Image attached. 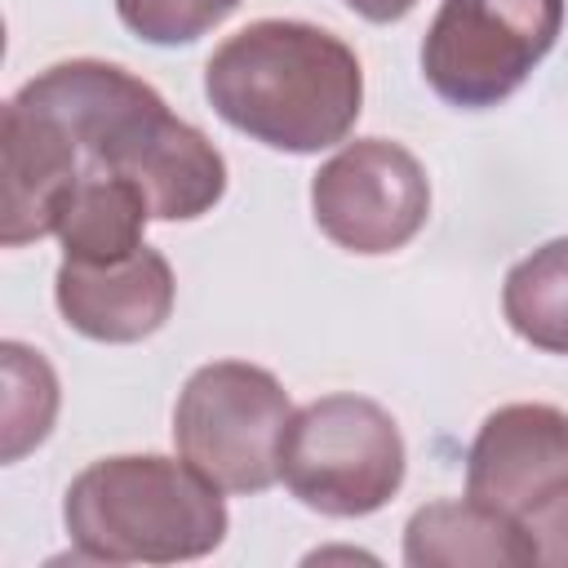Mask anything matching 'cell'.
<instances>
[{"instance_id": "6da1fadb", "label": "cell", "mask_w": 568, "mask_h": 568, "mask_svg": "<svg viewBox=\"0 0 568 568\" xmlns=\"http://www.w3.org/2000/svg\"><path fill=\"white\" fill-rule=\"evenodd\" d=\"M80 146L84 173H111L142 191L155 222L204 217L226 195L222 151L133 71L102 58L53 62L18 89Z\"/></svg>"}, {"instance_id": "7a4b0ae2", "label": "cell", "mask_w": 568, "mask_h": 568, "mask_svg": "<svg viewBox=\"0 0 568 568\" xmlns=\"http://www.w3.org/2000/svg\"><path fill=\"white\" fill-rule=\"evenodd\" d=\"M204 98L235 133L284 155H320L355 129L364 67L315 22L257 18L209 53Z\"/></svg>"}, {"instance_id": "3957f363", "label": "cell", "mask_w": 568, "mask_h": 568, "mask_svg": "<svg viewBox=\"0 0 568 568\" xmlns=\"http://www.w3.org/2000/svg\"><path fill=\"white\" fill-rule=\"evenodd\" d=\"M62 524L80 559L93 564H182L226 541L222 488L191 462L120 453L89 462L62 497Z\"/></svg>"}, {"instance_id": "277c9868", "label": "cell", "mask_w": 568, "mask_h": 568, "mask_svg": "<svg viewBox=\"0 0 568 568\" xmlns=\"http://www.w3.org/2000/svg\"><path fill=\"white\" fill-rule=\"evenodd\" d=\"M404 435L395 417L368 395H320L302 404L280 444L284 488L328 519H359L382 510L404 484Z\"/></svg>"}, {"instance_id": "5b68a950", "label": "cell", "mask_w": 568, "mask_h": 568, "mask_svg": "<svg viewBox=\"0 0 568 568\" xmlns=\"http://www.w3.org/2000/svg\"><path fill=\"white\" fill-rule=\"evenodd\" d=\"M293 422L280 377L248 359L200 364L173 404V444L222 493H266L280 479V444Z\"/></svg>"}, {"instance_id": "8992f818", "label": "cell", "mask_w": 568, "mask_h": 568, "mask_svg": "<svg viewBox=\"0 0 568 568\" xmlns=\"http://www.w3.org/2000/svg\"><path fill=\"white\" fill-rule=\"evenodd\" d=\"M564 31V0H444L426 40L422 75L457 111L506 102Z\"/></svg>"}, {"instance_id": "52a82bcc", "label": "cell", "mask_w": 568, "mask_h": 568, "mask_svg": "<svg viewBox=\"0 0 568 568\" xmlns=\"http://www.w3.org/2000/svg\"><path fill=\"white\" fill-rule=\"evenodd\" d=\"M311 217L337 248L382 257L426 226L430 178L408 146L390 138H355L311 178Z\"/></svg>"}, {"instance_id": "ba28073f", "label": "cell", "mask_w": 568, "mask_h": 568, "mask_svg": "<svg viewBox=\"0 0 568 568\" xmlns=\"http://www.w3.org/2000/svg\"><path fill=\"white\" fill-rule=\"evenodd\" d=\"M568 475V413L555 404H501L466 453V497L519 519Z\"/></svg>"}, {"instance_id": "9c48e42d", "label": "cell", "mask_w": 568, "mask_h": 568, "mask_svg": "<svg viewBox=\"0 0 568 568\" xmlns=\"http://www.w3.org/2000/svg\"><path fill=\"white\" fill-rule=\"evenodd\" d=\"M173 297V266L151 244L115 262H62L53 275V302L67 328L111 346H129L164 328Z\"/></svg>"}, {"instance_id": "30bf717a", "label": "cell", "mask_w": 568, "mask_h": 568, "mask_svg": "<svg viewBox=\"0 0 568 568\" xmlns=\"http://www.w3.org/2000/svg\"><path fill=\"white\" fill-rule=\"evenodd\" d=\"M84 178L75 138L18 93L4 102V222L0 244L22 248L58 231L71 191Z\"/></svg>"}, {"instance_id": "8fae6325", "label": "cell", "mask_w": 568, "mask_h": 568, "mask_svg": "<svg viewBox=\"0 0 568 568\" xmlns=\"http://www.w3.org/2000/svg\"><path fill=\"white\" fill-rule=\"evenodd\" d=\"M404 564L408 568H462V564H537L524 528L510 515H497L466 501H426L404 524Z\"/></svg>"}, {"instance_id": "7c38bea8", "label": "cell", "mask_w": 568, "mask_h": 568, "mask_svg": "<svg viewBox=\"0 0 568 568\" xmlns=\"http://www.w3.org/2000/svg\"><path fill=\"white\" fill-rule=\"evenodd\" d=\"M146 222L155 217L133 182L111 173H84L53 235L62 240V262H115L146 244Z\"/></svg>"}, {"instance_id": "4fadbf2b", "label": "cell", "mask_w": 568, "mask_h": 568, "mask_svg": "<svg viewBox=\"0 0 568 568\" xmlns=\"http://www.w3.org/2000/svg\"><path fill=\"white\" fill-rule=\"evenodd\" d=\"M501 315L528 346L568 355V235L546 240L506 271Z\"/></svg>"}, {"instance_id": "5bb4252c", "label": "cell", "mask_w": 568, "mask_h": 568, "mask_svg": "<svg viewBox=\"0 0 568 568\" xmlns=\"http://www.w3.org/2000/svg\"><path fill=\"white\" fill-rule=\"evenodd\" d=\"M4 359V462L31 453L58 417V377L49 359L22 342H0Z\"/></svg>"}, {"instance_id": "9a60e30c", "label": "cell", "mask_w": 568, "mask_h": 568, "mask_svg": "<svg viewBox=\"0 0 568 568\" xmlns=\"http://www.w3.org/2000/svg\"><path fill=\"white\" fill-rule=\"evenodd\" d=\"M235 9H240V0H115L120 22L138 40L160 44V49L195 44Z\"/></svg>"}, {"instance_id": "2e32d148", "label": "cell", "mask_w": 568, "mask_h": 568, "mask_svg": "<svg viewBox=\"0 0 568 568\" xmlns=\"http://www.w3.org/2000/svg\"><path fill=\"white\" fill-rule=\"evenodd\" d=\"M537 555V564H555V568H568V475L541 493L519 519H515Z\"/></svg>"}, {"instance_id": "e0dca14e", "label": "cell", "mask_w": 568, "mask_h": 568, "mask_svg": "<svg viewBox=\"0 0 568 568\" xmlns=\"http://www.w3.org/2000/svg\"><path fill=\"white\" fill-rule=\"evenodd\" d=\"M351 13H359L364 22H377V27H386V22H399V18H408L413 9H417V0H342Z\"/></svg>"}]
</instances>
